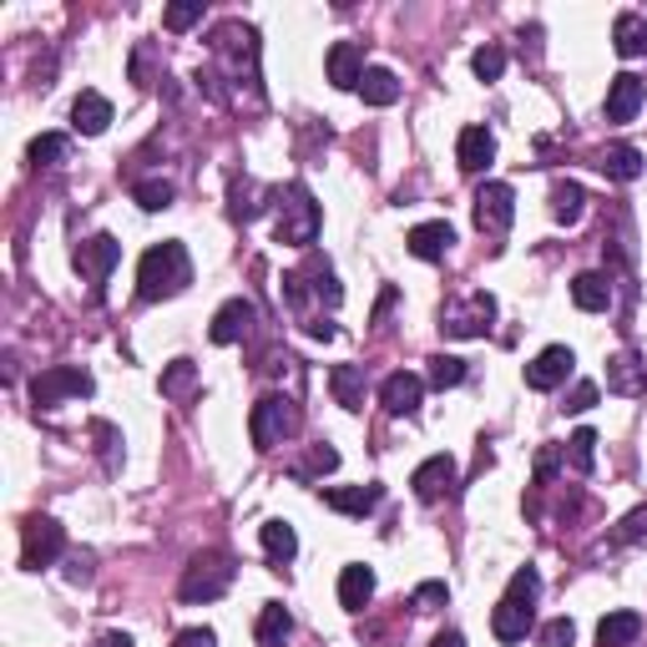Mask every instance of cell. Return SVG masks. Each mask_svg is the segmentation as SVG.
Returning <instances> with one entry per match:
<instances>
[{
	"instance_id": "obj_45",
	"label": "cell",
	"mask_w": 647,
	"mask_h": 647,
	"mask_svg": "<svg viewBox=\"0 0 647 647\" xmlns=\"http://www.w3.org/2000/svg\"><path fill=\"white\" fill-rule=\"evenodd\" d=\"M592 405H597V384L582 380L572 395H566V410H576V415H582V410H592Z\"/></svg>"
},
{
	"instance_id": "obj_46",
	"label": "cell",
	"mask_w": 647,
	"mask_h": 647,
	"mask_svg": "<svg viewBox=\"0 0 647 647\" xmlns=\"http://www.w3.org/2000/svg\"><path fill=\"white\" fill-rule=\"evenodd\" d=\"M172 647H218V637H213V627H188V633L172 637Z\"/></svg>"
},
{
	"instance_id": "obj_6",
	"label": "cell",
	"mask_w": 647,
	"mask_h": 647,
	"mask_svg": "<svg viewBox=\"0 0 647 647\" xmlns=\"http://www.w3.org/2000/svg\"><path fill=\"white\" fill-rule=\"evenodd\" d=\"M299 431V405L288 395H264L258 405H253L248 415V435L258 450H274L278 441H288V435Z\"/></svg>"
},
{
	"instance_id": "obj_38",
	"label": "cell",
	"mask_w": 647,
	"mask_h": 647,
	"mask_svg": "<svg viewBox=\"0 0 647 647\" xmlns=\"http://www.w3.org/2000/svg\"><path fill=\"white\" fill-rule=\"evenodd\" d=\"M304 274L314 278V294H319V299L329 304V309H339V304H344V288L335 284V274H329V264H319V258H309V268H304Z\"/></svg>"
},
{
	"instance_id": "obj_23",
	"label": "cell",
	"mask_w": 647,
	"mask_h": 647,
	"mask_svg": "<svg viewBox=\"0 0 647 647\" xmlns=\"http://www.w3.org/2000/svg\"><path fill=\"white\" fill-rule=\"evenodd\" d=\"M572 304L587 314H607L612 309V278L607 274H576L572 278Z\"/></svg>"
},
{
	"instance_id": "obj_1",
	"label": "cell",
	"mask_w": 647,
	"mask_h": 647,
	"mask_svg": "<svg viewBox=\"0 0 647 647\" xmlns=\"http://www.w3.org/2000/svg\"><path fill=\"white\" fill-rule=\"evenodd\" d=\"M192 284V258L182 243H152L137 264V299L157 304V299H178L182 288Z\"/></svg>"
},
{
	"instance_id": "obj_24",
	"label": "cell",
	"mask_w": 647,
	"mask_h": 647,
	"mask_svg": "<svg viewBox=\"0 0 647 647\" xmlns=\"http://www.w3.org/2000/svg\"><path fill=\"white\" fill-rule=\"evenodd\" d=\"M607 390L612 395H643L647 390V364L637 354H617L607 364Z\"/></svg>"
},
{
	"instance_id": "obj_31",
	"label": "cell",
	"mask_w": 647,
	"mask_h": 647,
	"mask_svg": "<svg viewBox=\"0 0 647 647\" xmlns=\"http://www.w3.org/2000/svg\"><path fill=\"white\" fill-rule=\"evenodd\" d=\"M258 537H264V552H268V562H294L299 556V537H294V527L288 521H264L258 527Z\"/></svg>"
},
{
	"instance_id": "obj_5",
	"label": "cell",
	"mask_w": 647,
	"mask_h": 647,
	"mask_svg": "<svg viewBox=\"0 0 647 647\" xmlns=\"http://www.w3.org/2000/svg\"><path fill=\"white\" fill-rule=\"evenodd\" d=\"M213 56L229 66V82H258V36L243 21H223L213 31Z\"/></svg>"
},
{
	"instance_id": "obj_42",
	"label": "cell",
	"mask_w": 647,
	"mask_h": 647,
	"mask_svg": "<svg viewBox=\"0 0 647 647\" xmlns=\"http://www.w3.org/2000/svg\"><path fill=\"white\" fill-rule=\"evenodd\" d=\"M576 643V627L566 617H552V623L541 627V647H572Z\"/></svg>"
},
{
	"instance_id": "obj_4",
	"label": "cell",
	"mask_w": 647,
	"mask_h": 647,
	"mask_svg": "<svg viewBox=\"0 0 647 647\" xmlns=\"http://www.w3.org/2000/svg\"><path fill=\"white\" fill-rule=\"evenodd\" d=\"M233 576H238V566H233L229 552H198L188 566H182L178 597L182 602H218L233 587Z\"/></svg>"
},
{
	"instance_id": "obj_35",
	"label": "cell",
	"mask_w": 647,
	"mask_h": 647,
	"mask_svg": "<svg viewBox=\"0 0 647 647\" xmlns=\"http://www.w3.org/2000/svg\"><path fill=\"white\" fill-rule=\"evenodd\" d=\"M66 152H72V142L61 132H41L36 142H31V162H36V168H56V162H66Z\"/></svg>"
},
{
	"instance_id": "obj_26",
	"label": "cell",
	"mask_w": 647,
	"mask_h": 647,
	"mask_svg": "<svg viewBox=\"0 0 647 647\" xmlns=\"http://www.w3.org/2000/svg\"><path fill=\"white\" fill-rule=\"evenodd\" d=\"M612 46H617V56H647V15L637 11H623L617 15V25H612Z\"/></svg>"
},
{
	"instance_id": "obj_39",
	"label": "cell",
	"mask_w": 647,
	"mask_h": 647,
	"mask_svg": "<svg viewBox=\"0 0 647 647\" xmlns=\"http://www.w3.org/2000/svg\"><path fill=\"white\" fill-rule=\"evenodd\" d=\"M132 198L147 208V213H162V208H172V182H162V178L137 182V188H132Z\"/></svg>"
},
{
	"instance_id": "obj_17",
	"label": "cell",
	"mask_w": 647,
	"mask_h": 647,
	"mask_svg": "<svg viewBox=\"0 0 647 647\" xmlns=\"http://www.w3.org/2000/svg\"><path fill=\"white\" fill-rule=\"evenodd\" d=\"M410 253H415V258H425V264H441L445 253L456 248V229H450V223H420V229H410Z\"/></svg>"
},
{
	"instance_id": "obj_19",
	"label": "cell",
	"mask_w": 647,
	"mask_h": 647,
	"mask_svg": "<svg viewBox=\"0 0 647 647\" xmlns=\"http://www.w3.org/2000/svg\"><path fill=\"white\" fill-rule=\"evenodd\" d=\"M384 501V486H335V491H324V506L339 516H370L374 506Z\"/></svg>"
},
{
	"instance_id": "obj_40",
	"label": "cell",
	"mask_w": 647,
	"mask_h": 647,
	"mask_svg": "<svg viewBox=\"0 0 647 647\" xmlns=\"http://www.w3.org/2000/svg\"><path fill=\"white\" fill-rule=\"evenodd\" d=\"M470 66H476L480 82H496V76L506 72V51L501 46H480L476 56H470Z\"/></svg>"
},
{
	"instance_id": "obj_34",
	"label": "cell",
	"mask_w": 647,
	"mask_h": 647,
	"mask_svg": "<svg viewBox=\"0 0 647 647\" xmlns=\"http://www.w3.org/2000/svg\"><path fill=\"white\" fill-rule=\"evenodd\" d=\"M566 466H572L576 476H592V466H597V431H576L572 441H566Z\"/></svg>"
},
{
	"instance_id": "obj_20",
	"label": "cell",
	"mask_w": 647,
	"mask_h": 647,
	"mask_svg": "<svg viewBox=\"0 0 647 647\" xmlns=\"http://www.w3.org/2000/svg\"><path fill=\"white\" fill-rule=\"evenodd\" d=\"M72 127H76L82 137H102V132L112 127V102H107L102 92H82V96L72 102Z\"/></svg>"
},
{
	"instance_id": "obj_2",
	"label": "cell",
	"mask_w": 647,
	"mask_h": 647,
	"mask_svg": "<svg viewBox=\"0 0 647 647\" xmlns=\"http://www.w3.org/2000/svg\"><path fill=\"white\" fill-rule=\"evenodd\" d=\"M274 198H278L274 238L288 243V248H309V243L319 238V223H324V213L309 198V188H304V182H288V188H278Z\"/></svg>"
},
{
	"instance_id": "obj_37",
	"label": "cell",
	"mask_w": 647,
	"mask_h": 647,
	"mask_svg": "<svg viewBox=\"0 0 647 647\" xmlns=\"http://www.w3.org/2000/svg\"><path fill=\"white\" fill-rule=\"evenodd\" d=\"M258 198H264V188H258V182H233V218H238V223H253V218L264 213V203H258Z\"/></svg>"
},
{
	"instance_id": "obj_7",
	"label": "cell",
	"mask_w": 647,
	"mask_h": 647,
	"mask_svg": "<svg viewBox=\"0 0 647 647\" xmlns=\"http://www.w3.org/2000/svg\"><path fill=\"white\" fill-rule=\"evenodd\" d=\"M491 319H496V299L486 294V288H476V294H466L460 304H445L441 335L445 339H480L486 329H491Z\"/></svg>"
},
{
	"instance_id": "obj_18",
	"label": "cell",
	"mask_w": 647,
	"mask_h": 647,
	"mask_svg": "<svg viewBox=\"0 0 647 647\" xmlns=\"http://www.w3.org/2000/svg\"><path fill=\"white\" fill-rule=\"evenodd\" d=\"M643 102H647V86L637 82L633 72L612 76V86H607V121H633L637 112H643Z\"/></svg>"
},
{
	"instance_id": "obj_21",
	"label": "cell",
	"mask_w": 647,
	"mask_h": 647,
	"mask_svg": "<svg viewBox=\"0 0 647 647\" xmlns=\"http://www.w3.org/2000/svg\"><path fill=\"white\" fill-rule=\"evenodd\" d=\"M456 162H460V172H486L496 162V137L486 127H466L456 142Z\"/></svg>"
},
{
	"instance_id": "obj_33",
	"label": "cell",
	"mask_w": 647,
	"mask_h": 647,
	"mask_svg": "<svg viewBox=\"0 0 647 647\" xmlns=\"http://www.w3.org/2000/svg\"><path fill=\"white\" fill-rule=\"evenodd\" d=\"M192 390H198V364H192V360H172L168 370H162V395H168V400H188Z\"/></svg>"
},
{
	"instance_id": "obj_15",
	"label": "cell",
	"mask_w": 647,
	"mask_h": 647,
	"mask_svg": "<svg viewBox=\"0 0 647 647\" xmlns=\"http://www.w3.org/2000/svg\"><path fill=\"white\" fill-rule=\"evenodd\" d=\"M410 486H415L420 501H441V496L456 491V460H450V456H431L425 466H415Z\"/></svg>"
},
{
	"instance_id": "obj_22",
	"label": "cell",
	"mask_w": 647,
	"mask_h": 647,
	"mask_svg": "<svg viewBox=\"0 0 647 647\" xmlns=\"http://www.w3.org/2000/svg\"><path fill=\"white\" fill-rule=\"evenodd\" d=\"M374 597V572L364 562H349L344 572H339V607L344 612H364Z\"/></svg>"
},
{
	"instance_id": "obj_10",
	"label": "cell",
	"mask_w": 647,
	"mask_h": 647,
	"mask_svg": "<svg viewBox=\"0 0 647 647\" xmlns=\"http://www.w3.org/2000/svg\"><path fill=\"white\" fill-rule=\"evenodd\" d=\"M511 218H516V192H511V182H486V188L476 192V229H480V233H496V238H501V233L511 229Z\"/></svg>"
},
{
	"instance_id": "obj_8",
	"label": "cell",
	"mask_w": 647,
	"mask_h": 647,
	"mask_svg": "<svg viewBox=\"0 0 647 647\" xmlns=\"http://www.w3.org/2000/svg\"><path fill=\"white\" fill-rule=\"evenodd\" d=\"M96 384L86 370H76V364H51V370H41L36 380H31V400H36L41 410L61 405V400H86Z\"/></svg>"
},
{
	"instance_id": "obj_49",
	"label": "cell",
	"mask_w": 647,
	"mask_h": 647,
	"mask_svg": "<svg viewBox=\"0 0 647 647\" xmlns=\"http://www.w3.org/2000/svg\"><path fill=\"white\" fill-rule=\"evenodd\" d=\"M431 647H466V637H460V633H441Z\"/></svg>"
},
{
	"instance_id": "obj_28",
	"label": "cell",
	"mask_w": 647,
	"mask_h": 647,
	"mask_svg": "<svg viewBox=\"0 0 647 647\" xmlns=\"http://www.w3.org/2000/svg\"><path fill=\"white\" fill-rule=\"evenodd\" d=\"M360 96H364V107H395L400 102V76L390 72V66H370L360 82Z\"/></svg>"
},
{
	"instance_id": "obj_47",
	"label": "cell",
	"mask_w": 647,
	"mask_h": 647,
	"mask_svg": "<svg viewBox=\"0 0 647 647\" xmlns=\"http://www.w3.org/2000/svg\"><path fill=\"white\" fill-rule=\"evenodd\" d=\"M335 466H339V450H335V445H314L309 470H335Z\"/></svg>"
},
{
	"instance_id": "obj_12",
	"label": "cell",
	"mask_w": 647,
	"mask_h": 647,
	"mask_svg": "<svg viewBox=\"0 0 647 647\" xmlns=\"http://www.w3.org/2000/svg\"><path fill=\"white\" fill-rule=\"evenodd\" d=\"M420 400H425V380L410 370H395V374H384L380 384V405L390 410V415H420Z\"/></svg>"
},
{
	"instance_id": "obj_48",
	"label": "cell",
	"mask_w": 647,
	"mask_h": 647,
	"mask_svg": "<svg viewBox=\"0 0 647 647\" xmlns=\"http://www.w3.org/2000/svg\"><path fill=\"white\" fill-rule=\"evenodd\" d=\"M96 647H132V637H127V633H107V637H102Z\"/></svg>"
},
{
	"instance_id": "obj_25",
	"label": "cell",
	"mask_w": 647,
	"mask_h": 647,
	"mask_svg": "<svg viewBox=\"0 0 647 647\" xmlns=\"http://www.w3.org/2000/svg\"><path fill=\"white\" fill-rule=\"evenodd\" d=\"M597 168L607 172L612 182H637V178H643V152H637L633 142H612L607 152L597 157Z\"/></svg>"
},
{
	"instance_id": "obj_32",
	"label": "cell",
	"mask_w": 647,
	"mask_h": 647,
	"mask_svg": "<svg viewBox=\"0 0 647 647\" xmlns=\"http://www.w3.org/2000/svg\"><path fill=\"white\" fill-rule=\"evenodd\" d=\"M582 208H587V188H582V182H556L552 188V218L556 223L572 229L576 218H582Z\"/></svg>"
},
{
	"instance_id": "obj_13",
	"label": "cell",
	"mask_w": 647,
	"mask_h": 647,
	"mask_svg": "<svg viewBox=\"0 0 647 647\" xmlns=\"http://www.w3.org/2000/svg\"><path fill=\"white\" fill-rule=\"evenodd\" d=\"M253 324H258V309H253L248 299H229L223 309L213 314V344H238V339H248L253 335Z\"/></svg>"
},
{
	"instance_id": "obj_43",
	"label": "cell",
	"mask_w": 647,
	"mask_h": 647,
	"mask_svg": "<svg viewBox=\"0 0 647 647\" xmlns=\"http://www.w3.org/2000/svg\"><path fill=\"white\" fill-rule=\"evenodd\" d=\"M445 582H420L415 587V612H435V607H445Z\"/></svg>"
},
{
	"instance_id": "obj_11",
	"label": "cell",
	"mask_w": 647,
	"mask_h": 647,
	"mask_svg": "<svg viewBox=\"0 0 647 647\" xmlns=\"http://www.w3.org/2000/svg\"><path fill=\"white\" fill-rule=\"evenodd\" d=\"M121 264V243L112 238V233H96V238H86L82 248H76V268H82L86 278H92V288H102L112 278V268Z\"/></svg>"
},
{
	"instance_id": "obj_9",
	"label": "cell",
	"mask_w": 647,
	"mask_h": 647,
	"mask_svg": "<svg viewBox=\"0 0 647 647\" xmlns=\"http://www.w3.org/2000/svg\"><path fill=\"white\" fill-rule=\"evenodd\" d=\"M61 547H66V531L51 516H31L25 521V541H21V566L41 572V566H51L61 556Z\"/></svg>"
},
{
	"instance_id": "obj_3",
	"label": "cell",
	"mask_w": 647,
	"mask_h": 647,
	"mask_svg": "<svg viewBox=\"0 0 647 647\" xmlns=\"http://www.w3.org/2000/svg\"><path fill=\"white\" fill-rule=\"evenodd\" d=\"M537 592H541V576H537V566H521V572L511 576V587H506V597H501V607L491 612V633L501 637V643H521V637L531 633V602H537Z\"/></svg>"
},
{
	"instance_id": "obj_29",
	"label": "cell",
	"mask_w": 647,
	"mask_h": 647,
	"mask_svg": "<svg viewBox=\"0 0 647 647\" xmlns=\"http://www.w3.org/2000/svg\"><path fill=\"white\" fill-rule=\"evenodd\" d=\"M329 390H335V400L344 410H360L364 405V370L360 364H335V370H329Z\"/></svg>"
},
{
	"instance_id": "obj_36",
	"label": "cell",
	"mask_w": 647,
	"mask_h": 647,
	"mask_svg": "<svg viewBox=\"0 0 647 647\" xmlns=\"http://www.w3.org/2000/svg\"><path fill=\"white\" fill-rule=\"evenodd\" d=\"M431 384L435 390H456V384H466V360H456V354H435L431 360Z\"/></svg>"
},
{
	"instance_id": "obj_27",
	"label": "cell",
	"mask_w": 647,
	"mask_h": 647,
	"mask_svg": "<svg viewBox=\"0 0 647 647\" xmlns=\"http://www.w3.org/2000/svg\"><path fill=\"white\" fill-rule=\"evenodd\" d=\"M643 637V617L637 612H607L597 623V647H633Z\"/></svg>"
},
{
	"instance_id": "obj_30",
	"label": "cell",
	"mask_w": 647,
	"mask_h": 647,
	"mask_svg": "<svg viewBox=\"0 0 647 647\" xmlns=\"http://www.w3.org/2000/svg\"><path fill=\"white\" fill-rule=\"evenodd\" d=\"M288 633H294V617H288V607H284V602H268V607L258 612V627H253L258 647H284Z\"/></svg>"
},
{
	"instance_id": "obj_14",
	"label": "cell",
	"mask_w": 647,
	"mask_h": 647,
	"mask_svg": "<svg viewBox=\"0 0 647 647\" xmlns=\"http://www.w3.org/2000/svg\"><path fill=\"white\" fill-rule=\"evenodd\" d=\"M576 354L566 344H552V349H541L537 360L527 364V384L531 390H556V384H566V374H572Z\"/></svg>"
},
{
	"instance_id": "obj_16",
	"label": "cell",
	"mask_w": 647,
	"mask_h": 647,
	"mask_svg": "<svg viewBox=\"0 0 647 647\" xmlns=\"http://www.w3.org/2000/svg\"><path fill=\"white\" fill-rule=\"evenodd\" d=\"M324 72H329V82L335 86H354V92H360V82H364V72H370V66H364V51L354 46V41H335V46H329V56H324Z\"/></svg>"
},
{
	"instance_id": "obj_44",
	"label": "cell",
	"mask_w": 647,
	"mask_h": 647,
	"mask_svg": "<svg viewBox=\"0 0 647 647\" xmlns=\"http://www.w3.org/2000/svg\"><path fill=\"white\" fill-rule=\"evenodd\" d=\"M203 21V6H168V15H162V25L168 31H188V25Z\"/></svg>"
},
{
	"instance_id": "obj_41",
	"label": "cell",
	"mask_w": 647,
	"mask_h": 647,
	"mask_svg": "<svg viewBox=\"0 0 647 647\" xmlns=\"http://www.w3.org/2000/svg\"><path fill=\"white\" fill-rule=\"evenodd\" d=\"M612 541H617V547H633V541H647V506H637L633 516H623V527L612 531Z\"/></svg>"
}]
</instances>
